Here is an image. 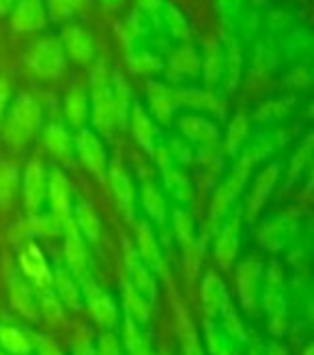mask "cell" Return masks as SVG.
Masks as SVG:
<instances>
[{
	"mask_svg": "<svg viewBox=\"0 0 314 355\" xmlns=\"http://www.w3.org/2000/svg\"><path fill=\"white\" fill-rule=\"evenodd\" d=\"M91 103L95 132L108 136L114 132L116 125H123L128 119V89L123 82L110 80L103 60L97 62V67L91 73Z\"/></svg>",
	"mask_w": 314,
	"mask_h": 355,
	"instance_id": "cell-1",
	"label": "cell"
},
{
	"mask_svg": "<svg viewBox=\"0 0 314 355\" xmlns=\"http://www.w3.org/2000/svg\"><path fill=\"white\" fill-rule=\"evenodd\" d=\"M41 125V108L39 103L22 93L9 110V114L5 116V128H3V138L9 147L13 149H22L26 147V142L37 134Z\"/></svg>",
	"mask_w": 314,
	"mask_h": 355,
	"instance_id": "cell-2",
	"label": "cell"
},
{
	"mask_svg": "<svg viewBox=\"0 0 314 355\" xmlns=\"http://www.w3.org/2000/svg\"><path fill=\"white\" fill-rule=\"evenodd\" d=\"M261 302H263V308L267 312L269 329L274 331L276 336H280V334L286 331L288 306H286V293H284L282 274L278 271V267H271L267 271L265 286H263V293H261Z\"/></svg>",
	"mask_w": 314,
	"mask_h": 355,
	"instance_id": "cell-3",
	"label": "cell"
},
{
	"mask_svg": "<svg viewBox=\"0 0 314 355\" xmlns=\"http://www.w3.org/2000/svg\"><path fill=\"white\" fill-rule=\"evenodd\" d=\"M28 67L35 76L52 80L62 73L65 69V50H62L60 39L56 37H44L33 46V50L26 56Z\"/></svg>",
	"mask_w": 314,
	"mask_h": 355,
	"instance_id": "cell-4",
	"label": "cell"
},
{
	"mask_svg": "<svg viewBox=\"0 0 314 355\" xmlns=\"http://www.w3.org/2000/svg\"><path fill=\"white\" fill-rule=\"evenodd\" d=\"M252 171V157H243L239 162L237 168L230 173V177L218 187V192L211 200V211H209V218H211V228H216V224L220 220H224V216L228 214V209L233 207L235 198L243 192V187L247 183V175Z\"/></svg>",
	"mask_w": 314,
	"mask_h": 355,
	"instance_id": "cell-5",
	"label": "cell"
},
{
	"mask_svg": "<svg viewBox=\"0 0 314 355\" xmlns=\"http://www.w3.org/2000/svg\"><path fill=\"white\" fill-rule=\"evenodd\" d=\"M17 261H19V269L22 274L39 288H52V269L41 252V248L35 241H24L17 250Z\"/></svg>",
	"mask_w": 314,
	"mask_h": 355,
	"instance_id": "cell-6",
	"label": "cell"
},
{
	"mask_svg": "<svg viewBox=\"0 0 314 355\" xmlns=\"http://www.w3.org/2000/svg\"><path fill=\"white\" fill-rule=\"evenodd\" d=\"M48 198L52 207V220L60 228H65L73 220V202H71V187L67 177L60 171H52L48 177Z\"/></svg>",
	"mask_w": 314,
	"mask_h": 355,
	"instance_id": "cell-7",
	"label": "cell"
},
{
	"mask_svg": "<svg viewBox=\"0 0 314 355\" xmlns=\"http://www.w3.org/2000/svg\"><path fill=\"white\" fill-rule=\"evenodd\" d=\"M82 295H85V304H89V312L95 319V323L103 329H112L119 321V306L114 304L112 295L103 293V291L95 284V280H87L80 284Z\"/></svg>",
	"mask_w": 314,
	"mask_h": 355,
	"instance_id": "cell-8",
	"label": "cell"
},
{
	"mask_svg": "<svg viewBox=\"0 0 314 355\" xmlns=\"http://www.w3.org/2000/svg\"><path fill=\"white\" fill-rule=\"evenodd\" d=\"M62 233H65V261H67L69 274L78 280V284L93 280L91 267H89V254H87L85 241H82V235L78 231L76 222L71 220L62 228Z\"/></svg>",
	"mask_w": 314,
	"mask_h": 355,
	"instance_id": "cell-9",
	"label": "cell"
},
{
	"mask_svg": "<svg viewBox=\"0 0 314 355\" xmlns=\"http://www.w3.org/2000/svg\"><path fill=\"white\" fill-rule=\"evenodd\" d=\"M239 297L247 312H256L263 293V265L254 259H247L239 265L237 271Z\"/></svg>",
	"mask_w": 314,
	"mask_h": 355,
	"instance_id": "cell-10",
	"label": "cell"
},
{
	"mask_svg": "<svg viewBox=\"0 0 314 355\" xmlns=\"http://www.w3.org/2000/svg\"><path fill=\"white\" fill-rule=\"evenodd\" d=\"M76 147L80 153V159L85 162L87 168L99 177V179H106L108 173V157H106V149L99 140V136L93 130L82 128L76 136Z\"/></svg>",
	"mask_w": 314,
	"mask_h": 355,
	"instance_id": "cell-11",
	"label": "cell"
},
{
	"mask_svg": "<svg viewBox=\"0 0 314 355\" xmlns=\"http://www.w3.org/2000/svg\"><path fill=\"white\" fill-rule=\"evenodd\" d=\"M123 245H125V265H128V274H130L128 282L146 300V304L153 308V304L157 300V284L151 276V271L140 261V257L132 248V243L123 241Z\"/></svg>",
	"mask_w": 314,
	"mask_h": 355,
	"instance_id": "cell-12",
	"label": "cell"
},
{
	"mask_svg": "<svg viewBox=\"0 0 314 355\" xmlns=\"http://www.w3.org/2000/svg\"><path fill=\"white\" fill-rule=\"evenodd\" d=\"M7 293H9V300H11L13 308L19 312V315L26 317L28 321L39 319V304L35 300V291L30 288V284L22 276H19V271L13 265H9Z\"/></svg>",
	"mask_w": 314,
	"mask_h": 355,
	"instance_id": "cell-13",
	"label": "cell"
},
{
	"mask_svg": "<svg viewBox=\"0 0 314 355\" xmlns=\"http://www.w3.org/2000/svg\"><path fill=\"white\" fill-rule=\"evenodd\" d=\"M175 233H177V241L181 245L183 252V261H185V269L190 274H196L198 271V259H200V248L194 235V224L192 218L185 211H175Z\"/></svg>",
	"mask_w": 314,
	"mask_h": 355,
	"instance_id": "cell-14",
	"label": "cell"
},
{
	"mask_svg": "<svg viewBox=\"0 0 314 355\" xmlns=\"http://www.w3.org/2000/svg\"><path fill=\"white\" fill-rule=\"evenodd\" d=\"M46 192H48V175H46L44 164L30 162L24 173V205L28 209L30 218L37 216V211L41 209Z\"/></svg>",
	"mask_w": 314,
	"mask_h": 355,
	"instance_id": "cell-15",
	"label": "cell"
},
{
	"mask_svg": "<svg viewBox=\"0 0 314 355\" xmlns=\"http://www.w3.org/2000/svg\"><path fill=\"white\" fill-rule=\"evenodd\" d=\"M138 257L140 261L149 267V271H155L159 276H166V265L162 257V248L157 243L155 231L149 226V222L138 224Z\"/></svg>",
	"mask_w": 314,
	"mask_h": 355,
	"instance_id": "cell-16",
	"label": "cell"
},
{
	"mask_svg": "<svg viewBox=\"0 0 314 355\" xmlns=\"http://www.w3.org/2000/svg\"><path fill=\"white\" fill-rule=\"evenodd\" d=\"M46 9L41 0H17V5L11 13V26L17 33L39 31L46 26Z\"/></svg>",
	"mask_w": 314,
	"mask_h": 355,
	"instance_id": "cell-17",
	"label": "cell"
},
{
	"mask_svg": "<svg viewBox=\"0 0 314 355\" xmlns=\"http://www.w3.org/2000/svg\"><path fill=\"white\" fill-rule=\"evenodd\" d=\"M60 44L65 54H69L78 62H89L95 54V39L91 37V33H87L85 28L76 24L62 31Z\"/></svg>",
	"mask_w": 314,
	"mask_h": 355,
	"instance_id": "cell-18",
	"label": "cell"
},
{
	"mask_svg": "<svg viewBox=\"0 0 314 355\" xmlns=\"http://www.w3.org/2000/svg\"><path fill=\"white\" fill-rule=\"evenodd\" d=\"M278 173H280V164H269L267 168L256 177L252 190H250V196L245 200V209H247V218L252 220L259 216V211L263 209V205L267 202L271 190H274V183L278 179Z\"/></svg>",
	"mask_w": 314,
	"mask_h": 355,
	"instance_id": "cell-19",
	"label": "cell"
},
{
	"mask_svg": "<svg viewBox=\"0 0 314 355\" xmlns=\"http://www.w3.org/2000/svg\"><path fill=\"white\" fill-rule=\"evenodd\" d=\"M52 284H56L54 293H58L56 297L60 300V304H65L71 310H82V306H85V295H82L78 280L69 274L67 267L56 265V269L52 271Z\"/></svg>",
	"mask_w": 314,
	"mask_h": 355,
	"instance_id": "cell-20",
	"label": "cell"
},
{
	"mask_svg": "<svg viewBox=\"0 0 314 355\" xmlns=\"http://www.w3.org/2000/svg\"><path fill=\"white\" fill-rule=\"evenodd\" d=\"M228 302V293L224 282L216 274H207L200 288V308L207 319H218L224 304Z\"/></svg>",
	"mask_w": 314,
	"mask_h": 355,
	"instance_id": "cell-21",
	"label": "cell"
},
{
	"mask_svg": "<svg viewBox=\"0 0 314 355\" xmlns=\"http://www.w3.org/2000/svg\"><path fill=\"white\" fill-rule=\"evenodd\" d=\"M39 340L33 334L15 325H0V351L9 355H33Z\"/></svg>",
	"mask_w": 314,
	"mask_h": 355,
	"instance_id": "cell-22",
	"label": "cell"
},
{
	"mask_svg": "<svg viewBox=\"0 0 314 355\" xmlns=\"http://www.w3.org/2000/svg\"><path fill=\"white\" fill-rule=\"evenodd\" d=\"M110 183H112V190H114V194L119 198V205L123 209L125 218L134 220V187H132L130 175L125 173V168L121 166L119 157L110 166Z\"/></svg>",
	"mask_w": 314,
	"mask_h": 355,
	"instance_id": "cell-23",
	"label": "cell"
},
{
	"mask_svg": "<svg viewBox=\"0 0 314 355\" xmlns=\"http://www.w3.org/2000/svg\"><path fill=\"white\" fill-rule=\"evenodd\" d=\"M239 214L230 220L224 228L222 233L218 235L216 239V259L222 267H228L233 263L235 254H237V248H239Z\"/></svg>",
	"mask_w": 314,
	"mask_h": 355,
	"instance_id": "cell-24",
	"label": "cell"
},
{
	"mask_svg": "<svg viewBox=\"0 0 314 355\" xmlns=\"http://www.w3.org/2000/svg\"><path fill=\"white\" fill-rule=\"evenodd\" d=\"M149 106L159 123H164V125L171 123L175 106H177L175 91H171L164 85H157V82H149Z\"/></svg>",
	"mask_w": 314,
	"mask_h": 355,
	"instance_id": "cell-25",
	"label": "cell"
},
{
	"mask_svg": "<svg viewBox=\"0 0 314 355\" xmlns=\"http://www.w3.org/2000/svg\"><path fill=\"white\" fill-rule=\"evenodd\" d=\"M121 291H123V304H125V315H128L134 323L138 325H146L151 317V306L146 304V300L138 293V291L128 282H121Z\"/></svg>",
	"mask_w": 314,
	"mask_h": 355,
	"instance_id": "cell-26",
	"label": "cell"
},
{
	"mask_svg": "<svg viewBox=\"0 0 314 355\" xmlns=\"http://www.w3.org/2000/svg\"><path fill=\"white\" fill-rule=\"evenodd\" d=\"M44 142L48 151L56 157V159H62V162H69L71 159V136L67 134V130L62 128V123L54 121L48 125V130L44 134Z\"/></svg>",
	"mask_w": 314,
	"mask_h": 355,
	"instance_id": "cell-27",
	"label": "cell"
},
{
	"mask_svg": "<svg viewBox=\"0 0 314 355\" xmlns=\"http://www.w3.org/2000/svg\"><path fill=\"white\" fill-rule=\"evenodd\" d=\"M204 340L209 355H237V345L226 336L216 319L204 321Z\"/></svg>",
	"mask_w": 314,
	"mask_h": 355,
	"instance_id": "cell-28",
	"label": "cell"
},
{
	"mask_svg": "<svg viewBox=\"0 0 314 355\" xmlns=\"http://www.w3.org/2000/svg\"><path fill=\"white\" fill-rule=\"evenodd\" d=\"M132 134L146 153L155 151V128L142 106H134L132 110Z\"/></svg>",
	"mask_w": 314,
	"mask_h": 355,
	"instance_id": "cell-29",
	"label": "cell"
},
{
	"mask_svg": "<svg viewBox=\"0 0 314 355\" xmlns=\"http://www.w3.org/2000/svg\"><path fill=\"white\" fill-rule=\"evenodd\" d=\"M123 345L128 355H153L149 336L128 315H125V325H123Z\"/></svg>",
	"mask_w": 314,
	"mask_h": 355,
	"instance_id": "cell-30",
	"label": "cell"
},
{
	"mask_svg": "<svg viewBox=\"0 0 314 355\" xmlns=\"http://www.w3.org/2000/svg\"><path fill=\"white\" fill-rule=\"evenodd\" d=\"M76 226L78 231H82V235H85L93 245L99 243V235H101V220L95 211V207L89 205V202H80L76 207Z\"/></svg>",
	"mask_w": 314,
	"mask_h": 355,
	"instance_id": "cell-31",
	"label": "cell"
},
{
	"mask_svg": "<svg viewBox=\"0 0 314 355\" xmlns=\"http://www.w3.org/2000/svg\"><path fill=\"white\" fill-rule=\"evenodd\" d=\"M179 128H181V132L187 138H192L196 142H213L218 138V128H216V125L211 121L198 116V114L183 116L179 121Z\"/></svg>",
	"mask_w": 314,
	"mask_h": 355,
	"instance_id": "cell-32",
	"label": "cell"
},
{
	"mask_svg": "<svg viewBox=\"0 0 314 355\" xmlns=\"http://www.w3.org/2000/svg\"><path fill=\"white\" fill-rule=\"evenodd\" d=\"M65 116H67L69 125L82 130V125H85V121L89 119V97H87L85 89L73 87L67 93V97H65Z\"/></svg>",
	"mask_w": 314,
	"mask_h": 355,
	"instance_id": "cell-33",
	"label": "cell"
},
{
	"mask_svg": "<svg viewBox=\"0 0 314 355\" xmlns=\"http://www.w3.org/2000/svg\"><path fill=\"white\" fill-rule=\"evenodd\" d=\"M202 67V62L196 54L194 48L190 46H183L179 48L175 54H173V60H171V73L175 78H194Z\"/></svg>",
	"mask_w": 314,
	"mask_h": 355,
	"instance_id": "cell-34",
	"label": "cell"
},
{
	"mask_svg": "<svg viewBox=\"0 0 314 355\" xmlns=\"http://www.w3.org/2000/svg\"><path fill=\"white\" fill-rule=\"evenodd\" d=\"M220 319L222 321H218V323L222 325L224 334L237 347H241V345L247 343V331H245V327H243V323H241V319L237 315V310H235V306H233V302H230V300L224 304V308L220 312Z\"/></svg>",
	"mask_w": 314,
	"mask_h": 355,
	"instance_id": "cell-35",
	"label": "cell"
},
{
	"mask_svg": "<svg viewBox=\"0 0 314 355\" xmlns=\"http://www.w3.org/2000/svg\"><path fill=\"white\" fill-rule=\"evenodd\" d=\"M142 207H144V211L149 214V218H153L159 226L164 224V220H166V202H164L159 190H157L151 179H146L142 183Z\"/></svg>",
	"mask_w": 314,
	"mask_h": 355,
	"instance_id": "cell-36",
	"label": "cell"
},
{
	"mask_svg": "<svg viewBox=\"0 0 314 355\" xmlns=\"http://www.w3.org/2000/svg\"><path fill=\"white\" fill-rule=\"evenodd\" d=\"M91 5V0H48V11L54 22H65L76 13H82Z\"/></svg>",
	"mask_w": 314,
	"mask_h": 355,
	"instance_id": "cell-37",
	"label": "cell"
},
{
	"mask_svg": "<svg viewBox=\"0 0 314 355\" xmlns=\"http://www.w3.org/2000/svg\"><path fill=\"white\" fill-rule=\"evenodd\" d=\"M17 168L13 164H0V205H7L17 190Z\"/></svg>",
	"mask_w": 314,
	"mask_h": 355,
	"instance_id": "cell-38",
	"label": "cell"
},
{
	"mask_svg": "<svg viewBox=\"0 0 314 355\" xmlns=\"http://www.w3.org/2000/svg\"><path fill=\"white\" fill-rule=\"evenodd\" d=\"M37 304L41 306V315H44L46 321H50V323L62 321V304H60V300L56 297V293L52 288L41 291V300Z\"/></svg>",
	"mask_w": 314,
	"mask_h": 355,
	"instance_id": "cell-39",
	"label": "cell"
},
{
	"mask_svg": "<svg viewBox=\"0 0 314 355\" xmlns=\"http://www.w3.org/2000/svg\"><path fill=\"white\" fill-rule=\"evenodd\" d=\"M179 334H181V345H183V355H207L200 340H198V334L196 329L187 323L185 317H181V327H179Z\"/></svg>",
	"mask_w": 314,
	"mask_h": 355,
	"instance_id": "cell-40",
	"label": "cell"
},
{
	"mask_svg": "<svg viewBox=\"0 0 314 355\" xmlns=\"http://www.w3.org/2000/svg\"><path fill=\"white\" fill-rule=\"evenodd\" d=\"M247 136V123L243 116H235L233 123H230V128H228V138H226V151L233 155L237 153V149L241 147V142L245 140Z\"/></svg>",
	"mask_w": 314,
	"mask_h": 355,
	"instance_id": "cell-41",
	"label": "cell"
},
{
	"mask_svg": "<svg viewBox=\"0 0 314 355\" xmlns=\"http://www.w3.org/2000/svg\"><path fill=\"white\" fill-rule=\"evenodd\" d=\"M95 355H121V343L110 329H103L97 338Z\"/></svg>",
	"mask_w": 314,
	"mask_h": 355,
	"instance_id": "cell-42",
	"label": "cell"
},
{
	"mask_svg": "<svg viewBox=\"0 0 314 355\" xmlns=\"http://www.w3.org/2000/svg\"><path fill=\"white\" fill-rule=\"evenodd\" d=\"M166 22H168V28H171V33L177 39H187V37H190V28H187V22L183 19V15L179 13V9L168 7V13H166Z\"/></svg>",
	"mask_w": 314,
	"mask_h": 355,
	"instance_id": "cell-43",
	"label": "cell"
},
{
	"mask_svg": "<svg viewBox=\"0 0 314 355\" xmlns=\"http://www.w3.org/2000/svg\"><path fill=\"white\" fill-rule=\"evenodd\" d=\"M132 65H134V69H136V71H142V73L157 71V69L162 67L157 58H151V56H146V54H142V56H140L138 60H134Z\"/></svg>",
	"mask_w": 314,
	"mask_h": 355,
	"instance_id": "cell-44",
	"label": "cell"
},
{
	"mask_svg": "<svg viewBox=\"0 0 314 355\" xmlns=\"http://www.w3.org/2000/svg\"><path fill=\"white\" fill-rule=\"evenodd\" d=\"M9 99H11V85H9V78L7 76H0V119L5 116V110L9 106Z\"/></svg>",
	"mask_w": 314,
	"mask_h": 355,
	"instance_id": "cell-45",
	"label": "cell"
},
{
	"mask_svg": "<svg viewBox=\"0 0 314 355\" xmlns=\"http://www.w3.org/2000/svg\"><path fill=\"white\" fill-rule=\"evenodd\" d=\"M220 69H222V65H220V54L213 48L211 54H209V60H207V78H209V82H216L218 80V71Z\"/></svg>",
	"mask_w": 314,
	"mask_h": 355,
	"instance_id": "cell-46",
	"label": "cell"
},
{
	"mask_svg": "<svg viewBox=\"0 0 314 355\" xmlns=\"http://www.w3.org/2000/svg\"><path fill=\"white\" fill-rule=\"evenodd\" d=\"M73 355H95V347H93V343H91L89 336H82L80 338V343L73 349Z\"/></svg>",
	"mask_w": 314,
	"mask_h": 355,
	"instance_id": "cell-47",
	"label": "cell"
},
{
	"mask_svg": "<svg viewBox=\"0 0 314 355\" xmlns=\"http://www.w3.org/2000/svg\"><path fill=\"white\" fill-rule=\"evenodd\" d=\"M37 351L41 353V355H62L58 349H54L50 343H41V345H37Z\"/></svg>",
	"mask_w": 314,
	"mask_h": 355,
	"instance_id": "cell-48",
	"label": "cell"
},
{
	"mask_svg": "<svg viewBox=\"0 0 314 355\" xmlns=\"http://www.w3.org/2000/svg\"><path fill=\"white\" fill-rule=\"evenodd\" d=\"M138 5H140L144 11H155V9L162 5V0H138Z\"/></svg>",
	"mask_w": 314,
	"mask_h": 355,
	"instance_id": "cell-49",
	"label": "cell"
},
{
	"mask_svg": "<svg viewBox=\"0 0 314 355\" xmlns=\"http://www.w3.org/2000/svg\"><path fill=\"white\" fill-rule=\"evenodd\" d=\"M13 5H17V0H0V17L9 13L13 9Z\"/></svg>",
	"mask_w": 314,
	"mask_h": 355,
	"instance_id": "cell-50",
	"label": "cell"
},
{
	"mask_svg": "<svg viewBox=\"0 0 314 355\" xmlns=\"http://www.w3.org/2000/svg\"><path fill=\"white\" fill-rule=\"evenodd\" d=\"M103 7H108V9H121L125 5V0H101Z\"/></svg>",
	"mask_w": 314,
	"mask_h": 355,
	"instance_id": "cell-51",
	"label": "cell"
},
{
	"mask_svg": "<svg viewBox=\"0 0 314 355\" xmlns=\"http://www.w3.org/2000/svg\"><path fill=\"white\" fill-rule=\"evenodd\" d=\"M267 355H288L282 347H278V345H269V349H267Z\"/></svg>",
	"mask_w": 314,
	"mask_h": 355,
	"instance_id": "cell-52",
	"label": "cell"
},
{
	"mask_svg": "<svg viewBox=\"0 0 314 355\" xmlns=\"http://www.w3.org/2000/svg\"><path fill=\"white\" fill-rule=\"evenodd\" d=\"M250 355H267V353H265L263 349H259V347H256V349H252V351H250Z\"/></svg>",
	"mask_w": 314,
	"mask_h": 355,
	"instance_id": "cell-53",
	"label": "cell"
},
{
	"mask_svg": "<svg viewBox=\"0 0 314 355\" xmlns=\"http://www.w3.org/2000/svg\"><path fill=\"white\" fill-rule=\"evenodd\" d=\"M0 355H5V353H3V351H0Z\"/></svg>",
	"mask_w": 314,
	"mask_h": 355,
	"instance_id": "cell-54",
	"label": "cell"
}]
</instances>
